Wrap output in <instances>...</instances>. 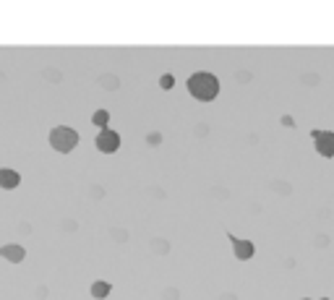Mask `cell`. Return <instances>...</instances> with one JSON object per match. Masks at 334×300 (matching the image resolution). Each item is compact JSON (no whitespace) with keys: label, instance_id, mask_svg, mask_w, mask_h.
<instances>
[{"label":"cell","instance_id":"obj_1","mask_svg":"<svg viewBox=\"0 0 334 300\" xmlns=\"http://www.w3.org/2000/svg\"><path fill=\"white\" fill-rule=\"evenodd\" d=\"M186 86H188V94L193 99H199V102H214L217 94H219V79L214 76V73H209V71L191 73Z\"/></svg>","mask_w":334,"mask_h":300},{"label":"cell","instance_id":"obj_2","mask_svg":"<svg viewBox=\"0 0 334 300\" xmlns=\"http://www.w3.org/2000/svg\"><path fill=\"white\" fill-rule=\"evenodd\" d=\"M50 146L55 149L58 154H71L76 146H79V131L71 126H55L47 136Z\"/></svg>","mask_w":334,"mask_h":300},{"label":"cell","instance_id":"obj_3","mask_svg":"<svg viewBox=\"0 0 334 300\" xmlns=\"http://www.w3.org/2000/svg\"><path fill=\"white\" fill-rule=\"evenodd\" d=\"M311 141L316 146L318 157L334 159V131H318V128H313L311 131Z\"/></svg>","mask_w":334,"mask_h":300},{"label":"cell","instance_id":"obj_4","mask_svg":"<svg viewBox=\"0 0 334 300\" xmlns=\"http://www.w3.org/2000/svg\"><path fill=\"white\" fill-rule=\"evenodd\" d=\"M94 146L99 149L102 154H115L118 149H120V133L113 131V128H104L97 133V139H94Z\"/></svg>","mask_w":334,"mask_h":300},{"label":"cell","instance_id":"obj_5","mask_svg":"<svg viewBox=\"0 0 334 300\" xmlns=\"http://www.w3.org/2000/svg\"><path fill=\"white\" fill-rule=\"evenodd\" d=\"M227 240H230L233 253H235V259H238V261H251V259H253V253H256L253 240H248V237H238V235H233V232H227Z\"/></svg>","mask_w":334,"mask_h":300},{"label":"cell","instance_id":"obj_6","mask_svg":"<svg viewBox=\"0 0 334 300\" xmlns=\"http://www.w3.org/2000/svg\"><path fill=\"white\" fill-rule=\"evenodd\" d=\"M0 259H6L11 264H21L26 259V248L19 243H6V246H0Z\"/></svg>","mask_w":334,"mask_h":300},{"label":"cell","instance_id":"obj_7","mask_svg":"<svg viewBox=\"0 0 334 300\" xmlns=\"http://www.w3.org/2000/svg\"><path fill=\"white\" fill-rule=\"evenodd\" d=\"M21 186V175L11 167H0V188L3 191H16Z\"/></svg>","mask_w":334,"mask_h":300},{"label":"cell","instance_id":"obj_8","mask_svg":"<svg viewBox=\"0 0 334 300\" xmlns=\"http://www.w3.org/2000/svg\"><path fill=\"white\" fill-rule=\"evenodd\" d=\"M89 292H92L94 300H104V297L113 292V284H110L107 279H94V282H92V287H89Z\"/></svg>","mask_w":334,"mask_h":300},{"label":"cell","instance_id":"obj_9","mask_svg":"<svg viewBox=\"0 0 334 300\" xmlns=\"http://www.w3.org/2000/svg\"><path fill=\"white\" fill-rule=\"evenodd\" d=\"M92 123H94L99 131L110 128V112H107V110H94V115H92Z\"/></svg>","mask_w":334,"mask_h":300},{"label":"cell","instance_id":"obj_10","mask_svg":"<svg viewBox=\"0 0 334 300\" xmlns=\"http://www.w3.org/2000/svg\"><path fill=\"white\" fill-rule=\"evenodd\" d=\"M159 86L164 89V92H167V89H173L175 86V76H173V73H162V76H159Z\"/></svg>","mask_w":334,"mask_h":300},{"label":"cell","instance_id":"obj_11","mask_svg":"<svg viewBox=\"0 0 334 300\" xmlns=\"http://www.w3.org/2000/svg\"><path fill=\"white\" fill-rule=\"evenodd\" d=\"M280 123H282L285 128H295V117H293V115H282Z\"/></svg>","mask_w":334,"mask_h":300},{"label":"cell","instance_id":"obj_12","mask_svg":"<svg viewBox=\"0 0 334 300\" xmlns=\"http://www.w3.org/2000/svg\"><path fill=\"white\" fill-rule=\"evenodd\" d=\"M151 146H159V141H162V136H159V133H149V139H146Z\"/></svg>","mask_w":334,"mask_h":300},{"label":"cell","instance_id":"obj_13","mask_svg":"<svg viewBox=\"0 0 334 300\" xmlns=\"http://www.w3.org/2000/svg\"><path fill=\"white\" fill-rule=\"evenodd\" d=\"M318 300H329V297H318Z\"/></svg>","mask_w":334,"mask_h":300},{"label":"cell","instance_id":"obj_14","mask_svg":"<svg viewBox=\"0 0 334 300\" xmlns=\"http://www.w3.org/2000/svg\"><path fill=\"white\" fill-rule=\"evenodd\" d=\"M300 300H311V297H300Z\"/></svg>","mask_w":334,"mask_h":300}]
</instances>
